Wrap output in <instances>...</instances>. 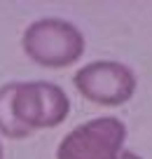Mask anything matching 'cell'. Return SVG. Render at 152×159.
Listing matches in <instances>:
<instances>
[{
    "instance_id": "obj_6",
    "label": "cell",
    "mask_w": 152,
    "mask_h": 159,
    "mask_svg": "<svg viewBox=\"0 0 152 159\" xmlns=\"http://www.w3.org/2000/svg\"><path fill=\"white\" fill-rule=\"evenodd\" d=\"M5 157V150H2V143H0V159Z\"/></svg>"
},
{
    "instance_id": "obj_3",
    "label": "cell",
    "mask_w": 152,
    "mask_h": 159,
    "mask_svg": "<svg viewBox=\"0 0 152 159\" xmlns=\"http://www.w3.org/2000/svg\"><path fill=\"white\" fill-rule=\"evenodd\" d=\"M124 140L127 126L119 117H94L61 138L56 159H119L124 152Z\"/></svg>"
},
{
    "instance_id": "obj_2",
    "label": "cell",
    "mask_w": 152,
    "mask_h": 159,
    "mask_svg": "<svg viewBox=\"0 0 152 159\" xmlns=\"http://www.w3.org/2000/svg\"><path fill=\"white\" fill-rule=\"evenodd\" d=\"M21 47L35 66L61 70L82 59L87 42L75 24L56 16H44L28 24L21 38Z\"/></svg>"
},
{
    "instance_id": "obj_1",
    "label": "cell",
    "mask_w": 152,
    "mask_h": 159,
    "mask_svg": "<svg viewBox=\"0 0 152 159\" xmlns=\"http://www.w3.org/2000/svg\"><path fill=\"white\" fill-rule=\"evenodd\" d=\"M70 112V98L59 84L47 80L7 82L0 87V134L21 140L35 131L63 124Z\"/></svg>"
},
{
    "instance_id": "obj_5",
    "label": "cell",
    "mask_w": 152,
    "mask_h": 159,
    "mask_svg": "<svg viewBox=\"0 0 152 159\" xmlns=\"http://www.w3.org/2000/svg\"><path fill=\"white\" fill-rule=\"evenodd\" d=\"M119 159H143L140 154H136V152H129V150H124L122 154H119Z\"/></svg>"
},
{
    "instance_id": "obj_4",
    "label": "cell",
    "mask_w": 152,
    "mask_h": 159,
    "mask_svg": "<svg viewBox=\"0 0 152 159\" xmlns=\"http://www.w3.org/2000/svg\"><path fill=\"white\" fill-rule=\"evenodd\" d=\"M73 84L82 98L103 108H117L136 94V75L119 61H91L73 75Z\"/></svg>"
}]
</instances>
